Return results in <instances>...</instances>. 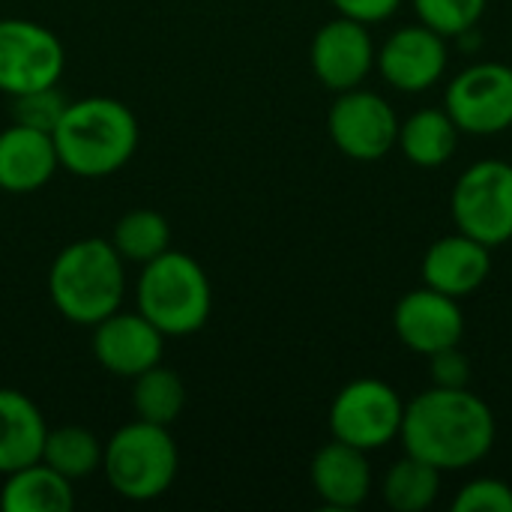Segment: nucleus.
Segmentation results:
<instances>
[{
    "instance_id": "17",
    "label": "nucleus",
    "mask_w": 512,
    "mask_h": 512,
    "mask_svg": "<svg viewBox=\"0 0 512 512\" xmlns=\"http://www.w3.org/2000/svg\"><path fill=\"white\" fill-rule=\"evenodd\" d=\"M60 168L54 138L48 132L12 123L0 132V189L27 195L42 189Z\"/></svg>"
},
{
    "instance_id": "6",
    "label": "nucleus",
    "mask_w": 512,
    "mask_h": 512,
    "mask_svg": "<svg viewBox=\"0 0 512 512\" xmlns=\"http://www.w3.org/2000/svg\"><path fill=\"white\" fill-rule=\"evenodd\" d=\"M456 231L495 249L512 240V165L480 159L468 165L450 195Z\"/></svg>"
},
{
    "instance_id": "26",
    "label": "nucleus",
    "mask_w": 512,
    "mask_h": 512,
    "mask_svg": "<svg viewBox=\"0 0 512 512\" xmlns=\"http://www.w3.org/2000/svg\"><path fill=\"white\" fill-rule=\"evenodd\" d=\"M66 96L54 87H36L27 93L12 96V123L39 129V132H54L60 117L66 114Z\"/></svg>"
},
{
    "instance_id": "20",
    "label": "nucleus",
    "mask_w": 512,
    "mask_h": 512,
    "mask_svg": "<svg viewBox=\"0 0 512 512\" xmlns=\"http://www.w3.org/2000/svg\"><path fill=\"white\" fill-rule=\"evenodd\" d=\"M459 126L444 108H420L399 123L396 147L417 168H441L459 147Z\"/></svg>"
},
{
    "instance_id": "9",
    "label": "nucleus",
    "mask_w": 512,
    "mask_h": 512,
    "mask_svg": "<svg viewBox=\"0 0 512 512\" xmlns=\"http://www.w3.org/2000/svg\"><path fill=\"white\" fill-rule=\"evenodd\" d=\"M66 51L54 30L27 18H0V93L9 99L36 87H54Z\"/></svg>"
},
{
    "instance_id": "23",
    "label": "nucleus",
    "mask_w": 512,
    "mask_h": 512,
    "mask_svg": "<svg viewBox=\"0 0 512 512\" xmlns=\"http://www.w3.org/2000/svg\"><path fill=\"white\" fill-rule=\"evenodd\" d=\"M111 246L117 249V255L123 261L144 267L147 261L159 258L162 252L171 249V225L156 210H147V207L129 210L114 222Z\"/></svg>"
},
{
    "instance_id": "1",
    "label": "nucleus",
    "mask_w": 512,
    "mask_h": 512,
    "mask_svg": "<svg viewBox=\"0 0 512 512\" xmlns=\"http://www.w3.org/2000/svg\"><path fill=\"white\" fill-rule=\"evenodd\" d=\"M495 435L498 423L486 399L468 387H432L405 405L399 441L405 453L453 474L483 462Z\"/></svg>"
},
{
    "instance_id": "5",
    "label": "nucleus",
    "mask_w": 512,
    "mask_h": 512,
    "mask_svg": "<svg viewBox=\"0 0 512 512\" xmlns=\"http://www.w3.org/2000/svg\"><path fill=\"white\" fill-rule=\"evenodd\" d=\"M180 471V453L168 426L132 420L102 444V474L108 486L135 504L162 498Z\"/></svg>"
},
{
    "instance_id": "15",
    "label": "nucleus",
    "mask_w": 512,
    "mask_h": 512,
    "mask_svg": "<svg viewBox=\"0 0 512 512\" xmlns=\"http://www.w3.org/2000/svg\"><path fill=\"white\" fill-rule=\"evenodd\" d=\"M420 273H423V285L462 300V297H471L477 288H483V282L489 279L492 249L456 231V234L435 240L426 249Z\"/></svg>"
},
{
    "instance_id": "21",
    "label": "nucleus",
    "mask_w": 512,
    "mask_h": 512,
    "mask_svg": "<svg viewBox=\"0 0 512 512\" xmlns=\"http://www.w3.org/2000/svg\"><path fill=\"white\" fill-rule=\"evenodd\" d=\"M441 492V471L429 462L405 453L396 465L384 474V504L396 512H423L438 501Z\"/></svg>"
},
{
    "instance_id": "2",
    "label": "nucleus",
    "mask_w": 512,
    "mask_h": 512,
    "mask_svg": "<svg viewBox=\"0 0 512 512\" xmlns=\"http://www.w3.org/2000/svg\"><path fill=\"white\" fill-rule=\"evenodd\" d=\"M138 117L111 96H84L66 105L51 132L60 168L75 177H108L120 171L138 150Z\"/></svg>"
},
{
    "instance_id": "10",
    "label": "nucleus",
    "mask_w": 512,
    "mask_h": 512,
    "mask_svg": "<svg viewBox=\"0 0 512 512\" xmlns=\"http://www.w3.org/2000/svg\"><path fill=\"white\" fill-rule=\"evenodd\" d=\"M327 132L336 150L354 162H378L399 141V117L393 105L372 90H342L327 114Z\"/></svg>"
},
{
    "instance_id": "27",
    "label": "nucleus",
    "mask_w": 512,
    "mask_h": 512,
    "mask_svg": "<svg viewBox=\"0 0 512 512\" xmlns=\"http://www.w3.org/2000/svg\"><path fill=\"white\" fill-rule=\"evenodd\" d=\"M453 512H512V486L498 477H477L459 489Z\"/></svg>"
},
{
    "instance_id": "4",
    "label": "nucleus",
    "mask_w": 512,
    "mask_h": 512,
    "mask_svg": "<svg viewBox=\"0 0 512 512\" xmlns=\"http://www.w3.org/2000/svg\"><path fill=\"white\" fill-rule=\"evenodd\" d=\"M135 303L138 312L165 336H192L210 321L213 288L204 267L192 255L168 249L144 264Z\"/></svg>"
},
{
    "instance_id": "25",
    "label": "nucleus",
    "mask_w": 512,
    "mask_h": 512,
    "mask_svg": "<svg viewBox=\"0 0 512 512\" xmlns=\"http://www.w3.org/2000/svg\"><path fill=\"white\" fill-rule=\"evenodd\" d=\"M489 0H414V12L420 24L432 27L441 36H462L474 30L486 12Z\"/></svg>"
},
{
    "instance_id": "24",
    "label": "nucleus",
    "mask_w": 512,
    "mask_h": 512,
    "mask_svg": "<svg viewBox=\"0 0 512 512\" xmlns=\"http://www.w3.org/2000/svg\"><path fill=\"white\" fill-rule=\"evenodd\" d=\"M39 459L75 483L102 468V441L84 426H57L48 429Z\"/></svg>"
},
{
    "instance_id": "8",
    "label": "nucleus",
    "mask_w": 512,
    "mask_h": 512,
    "mask_svg": "<svg viewBox=\"0 0 512 512\" xmlns=\"http://www.w3.org/2000/svg\"><path fill=\"white\" fill-rule=\"evenodd\" d=\"M444 111L465 135H501L512 126V66L480 60L462 69L444 93Z\"/></svg>"
},
{
    "instance_id": "22",
    "label": "nucleus",
    "mask_w": 512,
    "mask_h": 512,
    "mask_svg": "<svg viewBox=\"0 0 512 512\" xmlns=\"http://www.w3.org/2000/svg\"><path fill=\"white\" fill-rule=\"evenodd\" d=\"M186 408V384L168 366H153L132 378V411L144 423L171 426Z\"/></svg>"
},
{
    "instance_id": "11",
    "label": "nucleus",
    "mask_w": 512,
    "mask_h": 512,
    "mask_svg": "<svg viewBox=\"0 0 512 512\" xmlns=\"http://www.w3.org/2000/svg\"><path fill=\"white\" fill-rule=\"evenodd\" d=\"M450 48L447 36L426 24H408L387 36L378 48L375 69L399 93H426L447 72Z\"/></svg>"
},
{
    "instance_id": "19",
    "label": "nucleus",
    "mask_w": 512,
    "mask_h": 512,
    "mask_svg": "<svg viewBox=\"0 0 512 512\" xmlns=\"http://www.w3.org/2000/svg\"><path fill=\"white\" fill-rule=\"evenodd\" d=\"M72 507V480L48 468L42 459L6 474V483L0 489L3 512H69Z\"/></svg>"
},
{
    "instance_id": "16",
    "label": "nucleus",
    "mask_w": 512,
    "mask_h": 512,
    "mask_svg": "<svg viewBox=\"0 0 512 512\" xmlns=\"http://www.w3.org/2000/svg\"><path fill=\"white\" fill-rule=\"evenodd\" d=\"M369 453L330 441L312 459V489L330 510H357L372 492V465Z\"/></svg>"
},
{
    "instance_id": "3",
    "label": "nucleus",
    "mask_w": 512,
    "mask_h": 512,
    "mask_svg": "<svg viewBox=\"0 0 512 512\" xmlns=\"http://www.w3.org/2000/svg\"><path fill=\"white\" fill-rule=\"evenodd\" d=\"M126 291L123 258L111 240L84 237L57 252L48 270V297L54 309L78 324L96 327L120 309Z\"/></svg>"
},
{
    "instance_id": "18",
    "label": "nucleus",
    "mask_w": 512,
    "mask_h": 512,
    "mask_svg": "<svg viewBox=\"0 0 512 512\" xmlns=\"http://www.w3.org/2000/svg\"><path fill=\"white\" fill-rule=\"evenodd\" d=\"M48 426L30 396L0 387V474L39 462Z\"/></svg>"
},
{
    "instance_id": "7",
    "label": "nucleus",
    "mask_w": 512,
    "mask_h": 512,
    "mask_svg": "<svg viewBox=\"0 0 512 512\" xmlns=\"http://www.w3.org/2000/svg\"><path fill=\"white\" fill-rule=\"evenodd\" d=\"M405 402L378 378H357L345 384L330 405V435L363 453L390 447L402 432Z\"/></svg>"
},
{
    "instance_id": "28",
    "label": "nucleus",
    "mask_w": 512,
    "mask_h": 512,
    "mask_svg": "<svg viewBox=\"0 0 512 512\" xmlns=\"http://www.w3.org/2000/svg\"><path fill=\"white\" fill-rule=\"evenodd\" d=\"M432 360V384L435 387H468L471 384V360L459 351V345L444 348L429 357Z\"/></svg>"
},
{
    "instance_id": "14",
    "label": "nucleus",
    "mask_w": 512,
    "mask_h": 512,
    "mask_svg": "<svg viewBox=\"0 0 512 512\" xmlns=\"http://www.w3.org/2000/svg\"><path fill=\"white\" fill-rule=\"evenodd\" d=\"M165 333L141 312H111L93 327V357L117 378H138L162 363Z\"/></svg>"
},
{
    "instance_id": "12",
    "label": "nucleus",
    "mask_w": 512,
    "mask_h": 512,
    "mask_svg": "<svg viewBox=\"0 0 512 512\" xmlns=\"http://www.w3.org/2000/svg\"><path fill=\"white\" fill-rule=\"evenodd\" d=\"M375 57L378 48L372 42L369 27L342 15L318 27L309 48L315 78L333 93L363 87V81L375 69Z\"/></svg>"
},
{
    "instance_id": "13",
    "label": "nucleus",
    "mask_w": 512,
    "mask_h": 512,
    "mask_svg": "<svg viewBox=\"0 0 512 512\" xmlns=\"http://www.w3.org/2000/svg\"><path fill=\"white\" fill-rule=\"evenodd\" d=\"M393 330L399 342L423 357L453 348L465 336V315L456 297H447L429 285L408 291L393 309Z\"/></svg>"
},
{
    "instance_id": "29",
    "label": "nucleus",
    "mask_w": 512,
    "mask_h": 512,
    "mask_svg": "<svg viewBox=\"0 0 512 512\" xmlns=\"http://www.w3.org/2000/svg\"><path fill=\"white\" fill-rule=\"evenodd\" d=\"M333 9L342 15V18H351V21H360V24H381L387 18L396 15V9L402 6V0H330Z\"/></svg>"
}]
</instances>
